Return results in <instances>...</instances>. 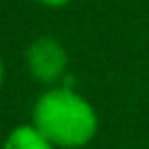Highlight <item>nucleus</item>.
<instances>
[{
	"mask_svg": "<svg viewBox=\"0 0 149 149\" xmlns=\"http://www.w3.org/2000/svg\"><path fill=\"white\" fill-rule=\"evenodd\" d=\"M5 86V61H2V54H0V91Z\"/></svg>",
	"mask_w": 149,
	"mask_h": 149,
	"instance_id": "5",
	"label": "nucleus"
},
{
	"mask_svg": "<svg viewBox=\"0 0 149 149\" xmlns=\"http://www.w3.org/2000/svg\"><path fill=\"white\" fill-rule=\"evenodd\" d=\"M37 5H42V7H47V9H63V7H68L72 0H35Z\"/></svg>",
	"mask_w": 149,
	"mask_h": 149,
	"instance_id": "4",
	"label": "nucleus"
},
{
	"mask_svg": "<svg viewBox=\"0 0 149 149\" xmlns=\"http://www.w3.org/2000/svg\"><path fill=\"white\" fill-rule=\"evenodd\" d=\"M30 123L56 149H84L100 130L93 102L68 84L47 86L30 109Z\"/></svg>",
	"mask_w": 149,
	"mask_h": 149,
	"instance_id": "1",
	"label": "nucleus"
},
{
	"mask_svg": "<svg viewBox=\"0 0 149 149\" xmlns=\"http://www.w3.org/2000/svg\"><path fill=\"white\" fill-rule=\"evenodd\" d=\"M70 68V56L65 44L54 35H40L35 37L26 49V70L28 74L44 84V86H58L63 84Z\"/></svg>",
	"mask_w": 149,
	"mask_h": 149,
	"instance_id": "2",
	"label": "nucleus"
},
{
	"mask_svg": "<svg viewBox=\"0 0 149 149\" xmlns=\"http://www.w3.org/2000/svg\"><path fill=\"white\" fill-rule=\"evenodd\" d=\"M0 149H56V147L28 121V123L14 126V128L5 135Z\"/></svg>",
	"mask_w": 149,
	"mask_h": 149,
	"instance_id": "3",
	"label": "nucleus"
}]
</instances>
